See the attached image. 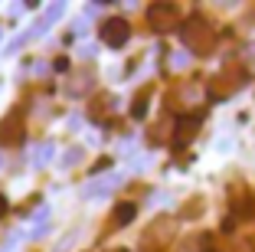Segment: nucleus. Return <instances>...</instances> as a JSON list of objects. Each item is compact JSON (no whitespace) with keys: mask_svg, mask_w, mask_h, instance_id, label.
I'll use <instances>...</instances> for the list:
<instances>
[{"mask_svg":"<svg viewBox=\"0 0 255 252\" xmlns=\"http://www.w3.org/2000/svg\"><path fill=\"white\" fill-rule=\"evenodd\" d=\"M180 36H183V46H187L193 56H210L213 46H216V30H213L210 20H203V16H190L180 26Z\"/></svg>","mask_w":255,"mask_h":252,"instance_id":"f257e3e1","label":"nucleus"},{"mask_svg":"<svg viewBox=\"0 0 255 252\" xmlns=\"http://www.w3.org/2000/svg\"><path fill=\"white\" fill-rule=\"evenodd\" d=\"M102 39H105L112 49H121V46L131 39V26H128V20H121V16L105 20V23H102Z\"/></svg>","mask_w":255,"mask_h":252,"instance_id":"f03ea898","label":"nucleus"},{"mask_svg":"<svg viewBox=\"0 0 255 252\" xmlns=\"http://www.w3.org/2000/svg\"><path fill=\"white\" fill-rule=\"evenodd\" d=\"M177 20H180V10L173 7V3H154V7L147 10V23L154 30H173Z\"/></svg>","mask_w":255,"mask_h":252,"instance_id":"7ed1b4c3","label":"nucleus"},{"mask_svg":"<svg viewBox=\"0 0 255 252\" xmlns=\"http://www.w3.org/2000/svg\"><path fill=\"white\" fill-rule=\"evenodd\" d=\"M118 187V177H102V180H92L89 187L82 190L85 200H102V197H108V193Z\"/></svg>","mask_w":255,"mask_h":252,"instance_id":"20e7f679","label":"nucleus"},{"mask_svg":"<svg viewBox=\"0 0 255 252\" xmlns=\"http://www.w3.org/2000/svg\"><path fill=\"white\" fill-rule=\"evenodd\" d=\"M62 10H66V3H62V0H59V3H53V7H49V10H46V13L36 20V30H30V33H33V36H46V33L53 30V23L62 16Z\"/></svg>","mask_w":255,"mask_h":252,"instance_id":"39448f33","label":"nucleus"},{"mask_svg":"<svg viewBox=\"0 0 255 252\" xmlns=\"http://www.w3.org/2000/svg\"><path fill=\"white\" fill-rule=\"evenodd\" d=\"M196 128H200V115H193V118H180L177 121V144H187V141H193V134H196Z\"/></svg>","mask_w":255,"mask_h":252,"instance_id":"423d86ee","label":"nucleus"},{"mask_svg":"<svg viewBox=\"0 0 255 252\" xmlns=\"http://www.w3.org/2000/svg\"><path fill=\"white\" fill-rule=\"evenodd\" d=\"M53 151H56L53 141H43L36 148V161H33V167H46V164H49V157H53Z\"/></svg>","mask_w":255,"mask_h":252,"instance_id":"0eeeda50","label":"nucleus"},{"mask_svg":"<svg viewBox=\"0 0 255 252\" xmlns=\"http://www.w3.org/2000/svg\"><path fill=\"white\" fill-rule=\"evenodd\" d=\"M131 220H134V203H121L115 223H118V226H125V223H131Z\"/></svg>","mask_w":255,"mask_h":252,"instance_id":"6e6552de","label":"nucleus"},{"mask_svg":"<svg viewBox=\"0 0 255 252\" xmlns=\"http://www.w3.org/2000/svg\"><path fill=\"white\" fill-rule=\"evenodd\" d=\"M79 161H82V148H69V151H66V161H62V167H75Z\"/></svg>","mask_w":255,"mask_h":252,"instance_id":"1a4fd4ad","label":"nucleus"},{"mask_svg":"<svg viewBox=\"0 0 255 252\" xmlns=\"http://www.w3.org/2000/svg\"><path fill=\"white\" fill-rule=\"evenodd\" d=\"M7 213V197H3V193H0V216Z\"/></svg>","mask_w":255,"mask_h":252,"instance_id":"9d476101","label":"nucleus"},{"mask_svg":"<svg viewBox=\"0 0 255 252\" xmlns=\"http://www.w3.org/2000/svg\"><path fill=\"white\" fill-rule=\"evenodd\" d=\"M0 36H3V26H0Z\"/></svg>","mask_w":255,"mask_h":252,"instance_id":"9b49d317","label":"nucleus"}]
</instances>
